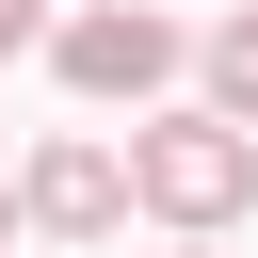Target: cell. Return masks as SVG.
Masks as SVG:
<instances>
[{
    "instance_id": "cell-4",
    "label": "cell",
    "mask_w": 258,
    "mask_h": 258,
    "mask_svg": "<svg viewBox=\"0 0 258 258\" xmlns=\"http://www.w3.org/2000/svg\"><path fill=\"white\" fill-rule=\"evenodd\" d=\"M194 64H210V113H242V129H258V0H242V16H226Z\"/></svg>"
},
{
    "instance_id": "cell-2",
    "label": "cell",
    "mask_w": 258,
    "mask_h": 258,
    "mask_svg": "<svg viewBox=\"0 0 258 258\" xmlns=\"http://www.w3.org/2000/svg\"><path fill=\"white\" fill-rule=\"evenodd\" d=\"M48 64H64V97H97V113H113V97L161 113V81L194 64V32H177L161 0H81V16L48 32Z\"/></svg>"
},
{
    "instance_id": "cell-6",
    "label": "cell",
    "mask_w": 258,
    "mask_h": 258,
    "mask_svg": "<svg viewBox=\"0 0 258 258\" xmlns=\"http://www.w3.org/2000/svg\"><path fill=\"white\" fill-rule=\"evenodd\" d=\"M16 226H32V194H0V242H16Z\"/></svg>"
},
{
    "instance_id": "cell-7",
    "label": "cell",
    "mask_w": 258,
    "mask_h": 258,
    "mask_svg": "<svg viewBox=\"0 0 258 258\" xmlns=\"http://www.w3.org/2000/svg\"><path fill=\"white\" fill-rule=\"evenodd\" d=\"M177 258H226V242H210V226H177Z\"/></svg>"
},
{
    "instance_id": "cell-3",
    "label": "cell",
    "mask_w": 258,
    "mask_h": 258,
    "mask_svg": "<svg viewBox=\"0 0 258 258\" xmlns=\"http://www.w3.org/2000/svg\"><path fill=\"white\" fill-rule=\"evenodd\" d=\"M16 194H32V226H48V242H113V226H129V161H113L97 129H64Z\"/></svg>"
},
{
    "instance_id": "cell-1",
    "label": "cell",
    "mask_w": 258,
    "mask_h": 258,
    "mask_svg": "<svg viewBox=\"0 0 258 258\" xmlns=\"http://www.w3.org/2000/svg\"><path fill=\"white\" fill-rule=\"evenodd\" d=\"M129 194H145L161 226H210V242H226V226L258 210V129L210 113V97H194V113H129Z\"/></svg>"
},
{
    "instance_id": "cell-5",
    "label": "cell",
    "mask_w": 258,
    "mask_h": 258,
    "mask_svg": "<svg viewBox=\"0 0 258 258\" xmlns=\"http://www.w3.org/2000/svg\"><path fill=\"white\" fill-rule=\"evenodd\" d=\"M16 48H48V0H0V64H16Z\"/></svg>"
}]
</instances>
